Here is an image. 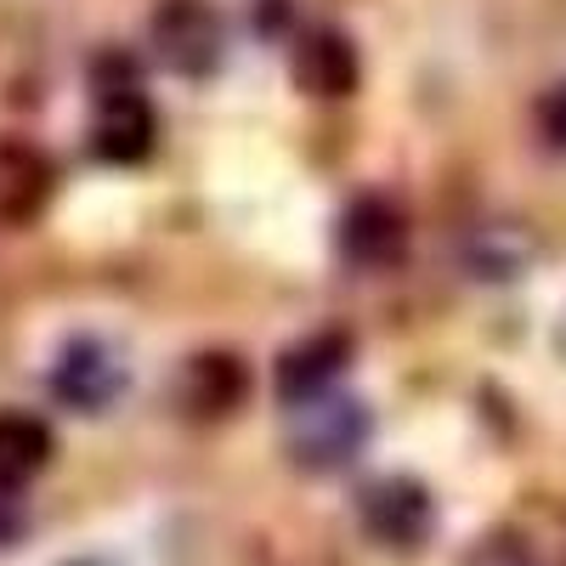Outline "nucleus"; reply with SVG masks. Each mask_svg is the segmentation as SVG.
Listing matches in <instances>:
<instances>
[{"label": "nucleus", "instance_id": "1", "mask_svg": "<svg viewBox=\"0 0 566 566\" xmlns=\"http://www.w3.org/2000/svg\"><path fill=\"white\" fill-rule=\"evenodd\" d=\"M357 522L380 549H419L437 533V499L413 476H380L357 493Z\"/></svg>", "mask_w": 566, "mask_h": 566}, {"label": "nucleus", "instance_id": "2", "mask_svg": "<svg viewBox=\"0 0 566 566\" xmlns=\"http://www.w3.org/2000/svg\"><path fill=\"white\" fill-rule=\"evenodd\" d=\"M255 380H250V363L239 352H193L176 374V408L193 419V424H221L250 402Z\"/></svg>", "mask_w": 566, "mask_h": 566}, {"label": "nucleus", "instance_id": "3", "mask_svg": "<svg viewBox=\"0 0 566 566\" xmlns=\"http://www.w3.org/2000/svg\"><path fill=\"white\" fill-rule=\"evenodd\" d=\"M154 57L176 74H210L221 63V18L210 0H159L148 18Z\"/></svg>", "mask_w": 566, "mask_h": 566}, {"label": "nucleus", "instance_id": "4", "mask_svg": "<svg viewBox=\"0 0 566 566\" xmlns=\"http://www.w3.org/2000/svg\"><path fill=\"white\" fill-rule=\"evenodd\" d=\"M290 80L306 91V97H317V103H346V97H357L363 57H357L352 34L335 29V23L301 29L295 45H290Z\"/></svg>", "mask_w": 566, "mask_h": 566}, {"label": "nucleus", "instance_id": "5", "mask_svg": "<svg viewBox=\"0 0 566 566\" xmlns=\"http://www.w3.org/2000/svg\"><path fill=\"white\" fill-rule=\"evenodd\" d=\"M295 437H290V453L306 464V470H340L357 459V448L368 442V408L340 397V402H301L295 408Z\"/></svg>", "mask_w": 566, "mask_h": 566}, {"label": "nucleus", "instance_id": "6", "mask_svg": "<svg viewBox=\"0 0 566 566\" xmlns=\"http://www.w3.org/2000/svg\"><path fill=\"white\" fill-rule=\"evenodd\" d=\"M340 255L357 272H391L408 261V216L386 193H357L340 216Z\"/></svg>", "mask_w": 566, "mask_h": 566}, {"label": "nucleus", "instance_id": "7", "mask_svg": "<svg viewBox=\"0 0 566 566\" xmlns=\"http://www.w3.org/2000/svg\"><path fill=\"white\" fill-rule=\"evenodd\" d=\"M357 340L346 335V328H317V335L295 340V346H283L277 357V374H272V386H277V402L283 408H301V402H317L328 397V386L346 374Z\"/></svg>", "mask_w": 566, "mask_h": 566}, {"label": "nucleus", "instance_id": "8", "mask_svg": "<svg viewBox=\"0 0 566 566\" xmlns=\"http://www.w3.org/2000/svg\"><path fill=\"white\" fill-rule=\"evenodd\" d=\"M159 142V119L154 103L136 85H114L97 97V119H91V148L108 165H142Z\"/></svg>", "mask_w": 566, "mask_h": 566}, {"label": "nucleus", "instance_id": "9", "mask_svg": "<svg viewBox=\"0 0 566 566\" xmlns=\"http://www.w3.org/2000/svg\"><path fill=\"white\" fill-rule=\"evenodd\" d=\"M119 391H125V368H119V357L103 340L80 335V340L63 346V357L52 368V397L57 402H69L80 413H103Z\"/></svg>", "mask_w": 566, "mask_h": 566}, {"label": "nucleus", "instance_id": "10", "mask_svg": "<svg viewBox=\"0 0 566 566\" xmlns=\"http://www.w3.org/2000/svg\"><path fill=\"white\" fill-rule=\"evenodd\" d=\"M57 193V170L34 142L0 136V221L7 227H34Z\"/></svg>", "mask_w": 566, "mask_h": 566}, {"label": "nucleus", "instance_id": "11", "mask_svg": "<svg viewBox=\"0 0 566 566\" xmlns=\"http://www.w3.org/2000/svg\"><path fill=\"white\" fill-rule=\"evenodd\" d=\"M57 453L52 424L34 413H0V488H29Z\"/></svg>", "mask_w": 566, "mask_h": 566}, {"label": "nucleus", "instance_id": "12", "mask_svg": "<svg viewBox=\"0 0 566 566\" xmlns=\"http://www.w3.org/2000/svg\"><path fill=\"white\" fill-rule=\"evenodd\" d=\"M533 130L549 154H566V80L544 85L538 103H533Z\"/></svg>", "mask_w": 566, "mask_h": 566}]
</instances>
